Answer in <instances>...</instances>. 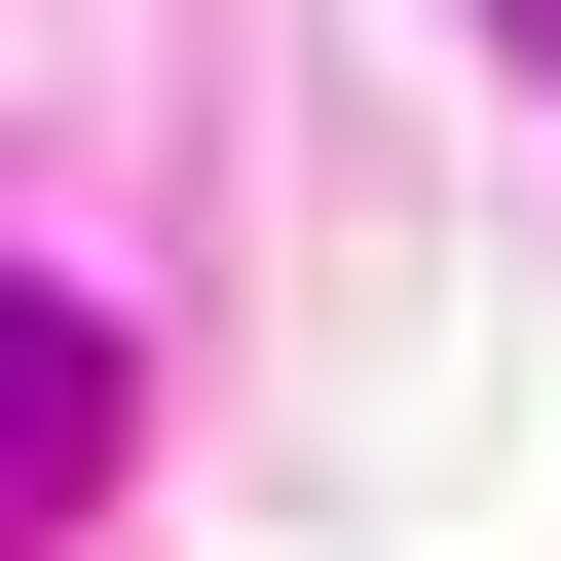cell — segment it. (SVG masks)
Wrapping results in <instances>:
<instances>
[{"mask_svg":"<svg viewBox=\"0 0 561 561\" xmlns=\"http://www.w3.org/2000/svg\"><path fill=\"white\" fill-rule=\"evenodd\" d=\"M76 486H113V300L0 262V524H76Z\"/></svg>","mask_w":561,"mask_h":561,"instance_id":"6da1fadb","label":"cell"},{"mask_svg":"<svg viewBox=\"0 0 561 561\" xmlns=\"http://www.w3.org/2000/svg\"><path fill=\"white\" fill-rule=\"evenodd\" d=\"M486 38H561V0H486Z\"/></svg>","mask_w":561,"mask_h":561,"instance_id":"7a4b0ae2","label":"cell"}]
</instances>
